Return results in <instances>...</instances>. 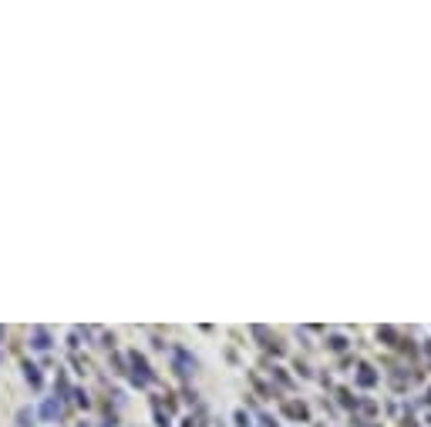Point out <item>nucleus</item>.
I'll return each instance as SVG.
<instances>
[{
	"label": "nucleus",
	"instance_id": "2",
	"mask_svg": "<svg viewBox=\"0 0 431 427\" xmlns=\"http://www.w3.org/2000/svg\"><path fill=\"white\" fill-rule=\"evenodd\" d=\"M286 414L297 420H307V404H286Z\"/></svg>",
	"mask_w": 431,
	"mask_h": 427
},
{
	"label": "nucleus",
	"instance_id": "4",
	"mask_svg": "<svg viewBox=\"0 0 431 427\" xmlns=\"http://www.w3.org/2000/svg\"><path fill=\"white\" fill-rule=\"evenodd\" d=\"M381 340H388V343H394V330H391V326H384V330H381Z\"/></svg>",
	"mask_w": 431,
	"mask_h": 427
},
{
	"label": "nucleus",
	"instance_id": "5",
	"mask_svg": "<svg viewBox=\"0 0 431 427\" xmlns=\"http://www.w3.org/2000/svg\"><path fill=\"white\" fill-rule=\"evenodd\" d=\"M428 404H431V390H428Z\"/></svg>",
	"mask_w": 431,
	"mask_h": 427
},
{
	"label": "nucleus",
	"instance_id": "1",
	"mask_svg": "<svg viewBox=\"0 0 431 427\" xmlns=\"http://www.w3.org/2000/svg\"><path fill=\"white\" fill-rule=\"evenodd\" d=\"M357 384H360V387H374V384H377V373L371 370V367H360V373H357Z\"/></svg>",
	"mask_w": 431,
	"mask_h": 427
},
{
	"label": "nucleus",
	"instance_id": "3",
	"mask_svg": "<svg viewBox=\"0 0 431 427\" xmlns=\"http://www.w3.org/2000/svg\"><path fill=\"white\" fill-rule=\"evenodd\" d=\"M330 347H334V350H344V347H347V340H344V337H334V340H330Z\"/></svg>",
	"mask_w": 431,
	"mask_h": 427
}]
</instances>
